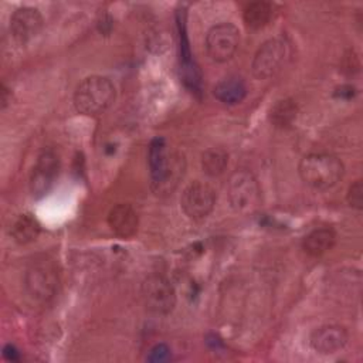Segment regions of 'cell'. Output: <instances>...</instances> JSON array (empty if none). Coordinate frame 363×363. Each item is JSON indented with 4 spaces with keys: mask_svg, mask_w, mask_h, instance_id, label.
Instances as JSON below:
<instances>
[{
    "mask_svg": "<svg viewBox=\"0 0 363 363\" xmlns=\"http://www.w3.org/2000/svg\"><path fill=\"white\" fill-rule=\"evenodd\" d=\"M150 187L155 194L172 193L182 180L186 169L184 156L180 152H169L163 138L152 139L147 153Z\"/></svg>",
    "mask_w": 363,
    "mask_h": 363,
    "instance_id": "cell-1",
    "label": "cell"
},
{
    "mask_svg": "<svg viewBox=\"0 0 363 363\" xmlns=\"http://www.w3.org/2000/svg\"><path fill=\"white\" fill-rule=\"evenodd\" d=\"M336 242V231L330 227H319L305 235L302 248L311 257H320L330 251Z\"/></svg>",
    "mask_w": 363,
    "mask_h": 363,
    "instance_id": "cell-14",
    "label": "cell"
},
{
    "mask_svg": "<svg viewBox=\"0 0 363 363\" xmlns=\"http://www.w3.org/2000/svg\"><path fill=\"white\" fill-rule=\"evenodd\" d=\"M60 170L58 155L52 149L43 150L30 174V190L33 196L41 197L50 191Z\"/></svg>",
    "mask_w": 363,
    "mask_h": 363,
    "instance_id": "cell-10",
    "label": "cell"
},
{
    "mask_svg": "<svg viewBox=\"0 0 363 363\" xmlns=\"http://www.w3.org/2000/svg\"><path fill=\"white\" fill-rule=\"evenodd\" d=\"M116 91L112 81L102 75L84 78L74 92L75 109L88 116L104 113L115 101Z\"/></svg>",
    "mask_w": 363,
    "mask_h": 363,
    "instance_id": "cell-3",
    "label": "cell"
},
{
    "mask_svg": "<svg viewBox=\"0 0 363 363\" xmlns=\"http://www.w3.org/2000/svg\"><path fill=\"white\" fill-rule=\"evenodd\" d=\"M274 17V6L268 1H252L247 4L242 13L244 23L248 28L259 30Z\"/></svg>",
    "mask_w": 363,
    "mask_h": 363,
    "instance_id": "cell-17",
    "label": "cell"
},
{
    "mask_svg": "<svg viewBox=\"0 0 363 363\" xmlns=\"http://www.w3.org/2000/svg\"><path fill=\"white\" fill-rule=\"evenodd\" d=\"M109 228L121 238L132 237L139 225V217L130 204L119 203L108 213Z\"/></svg>",
    "mask_w": 363,
    "mask_h": 363,
    "instance_id": "cell-13",
    "label": "cell"
},
{
    "mask_svg": "<svg viewBox=\"0 0 363 363\" xmlns=\"http://www.w3.org/2000/svg\"><path fill=\"white\" fill-rule=\"evenodd\" d=\"M240 45L238 28L227 21L213 26L206 35V51L216 62H225L233 58Z\"/></svg>",
    "mask_w": 363,
    "mask_h": 363,
    "instance_id": "cell-8",
    "label": "cell"
},
{
    "mask_svg": "<svg viewBox=\"0 0 363 363\" xmlns=\"http://www.w3.org/2000/svg\"><path fill=\"white\" fill-rule=\"evenodd\" d=\"M347 203L350 207L360 210L363 207V183L362 180H356L349 186L347 190Z\"/></svg>",
    "mask_w": 363,
    "mask_h": 363,
    "instance_id": "cell-20",
    "label": "cell"
},
{
    "mask_svg": "<svg viewBox=\"0 0 363 363\" xmlns=\"http://www.w3.org/2000/svg\"><path fill=\"white\" fill-rule=\"evenodd\" d=\"M3 354H4V357H7L9 360H17V359H18V353H17L16 347L11 346V345H7V346L3 349Z\"/></svg>",
    "mask_w": 363,
    "mask_h": 363,
    "instance_id": "cell-22",
    "label": "cell"
},
{
    "mask_svg": "<svg viewBox=\"0 0 363 363\" xmlns=\"http://www.w3.org/2000/svg\"><path fill=\"white\" fill-rule=\"evenodd\" d=\"M228 164V155L221 147H210L201 155V169L207 176L216 177L224 173Z\"/></svg>",
    "mask_w": 363,
    "mask_h": 363,
    "instance_id": "cell-18",
    "label": "cell"
},
{
    "mask_svg": "<svg viewBox=\"0 0 363 363\" xmlns=\"http://www.w3.org/2000/svg\"><path fill=\"white\" fill-rule=\"evenodd\" d=\"M349 333L340 325H323L311 335V347L319 354H332L339 352L347 343Z\"/></svg>",
    "mask_w": 363,
    "mask_h": 363,
    "instance_id": "cell-12",
    "label": "cell"
},
{
    "mask_svg": "<svg viewBox=\"0 0 363 363\" xmlns=\"http://www.w3.org/2000/svg\"><path fill=\"white\" fill-rule=\"evenodd\" d=\"M40 223L31 214L18 216L11 224L10 234L13 240L21 245L33 242L40 234Z\"/></svg>",
    "mask_w": 363,
    "mask_h": 363,
    "instance_id": "cell-16",
    "label": "cell"
},
{
    "mask_svg": "<svg viewBox=\"0 0 363 363\" xmlns=\"http://www.w3.org/2000/svg\"><path fill=\"white\" fill-rule=\"evenodd\" d=\"M213 94L220 102L235 105L247 96V85L240 77H227L216 84Z\"/></svg>",
    "mask_w": 363,
    "mask_h": 363,
    "instance_id": "cell-15",
    "label": "cell"
},
{
    "mask_svg": "<svg viewBox=\"0 0 363 363\" xmlns=\"http://www.w3.org/2000/svg\"><path fill=\"white\" fill-rule=\"evenodd\" d=\"M296 112H298V106L294 99L291 98L281 99L271 108L269 121L271 123H274V126H278V128L289 126L292 121L296 118Z\"/></svg>",
    "mask_w": 363,
    "mask_h": 363,
    "instance_id": "cell-19",
    "label": "cell"
},
{
    "mask_svg": "<svg viewBox=\"0 0 363 363\" xmlns=\"http://www.w3.org/2000/svg\"><path fill=\"white\" fill-rule=\"evenodd\" d=\"M169 357H170L169 346L164 343H157L150 349L147 360L152 363H162V362H166Z\"/></svg>",
    "mask_w": 363,
    "mask_h": 363,
    "instance_id": "cell-21",
    "label": "cell"
},
{
    "mask_svg": "<svg viewBox=\"0 0 363 363\" xmlns=\"http://www.w3.org/2000/svg\"><path fill=\"white\" fill-rule=\"evenodd\" d=\"M142 299L147 311L156 315H167L176 305V291L172 282L160 275H149L140 288Z\"/></svg>",
    "mask_w": 363,
    "mask_h": 363,
    "instance_id": "cell-5",
    "label": "cell"
},
{
    "mask_svg": "<svg viewBox=\"0 0 363 363\" xmlns=\"http://www.w3.org/2000/svg\"><path fill=\"white\" fill-rule=\"evenodd\" d=\"M288 57V44L282 38H269L257 50L252 58V74L258 79H267L281 71Z\"/></svg>",
    "mask_w": 363,
    "mask_h": 363,
    "instance_id": "cell-7",
    "label": "cell"
},
{
    "mask_svg": "<svg viewBox=\"0 0 363 363\" xmlns=\"http://www.w3.org/2000/svg\"><path fill=\"white\" fill-rule=\"evenodd\" d=\"M299 177L305 184L316 190L333 187L345 173L342 160L326 152H315L303 156L298 164Z\"/></svg>",
    "mask_w": 363,
    "mask_h": 363,
    "instance_id": "cell-2",
    "label": "cell"
},
{
    "mask_svg": "<svg viewBox=\"0 0 363 363\" xmlns=\"http://www.w3.org/2000/svg\"><path fill=\"white\" fill-rule=\"evenodd\" d=\"M216 191L204 182L190 183L182 193L180 206L183 213L194 221L204 220L214 208Z\"/></svg>",
    "mask_w": 363,
    "mask_h": 363,
    "instance_id": "cell-9",
    "label": "cell"
},
{
    "mask_svg": "<svg viewBox=\"0 0 363 363\" xmlns=\"http://www.w3.org/2000/svg\"><path fill=\"white\" fill-rule=\"evenodd\" d=\"M44 18L41 13L30 6L17 9L10 17V31L16 41L24 44L34 38L43 28Z\"/></svg>",
    "mask_w": 363,
    "mask_h": 363,
    "instance_id": "cell-11",
    "label": "cell"
},
{
    "mask_svg": "<svg viewBox=\"0 0 363 363\" xmlns=\"http://www.w3.org/2000/svg\"><path fill=\"white\" fill-rule=\"evenodd\" d=\"M227 197L235 213L248 214L255 211L261 203L258 180L248 169L234 170L227 183Z\"/></svg>",
    "mask_w": 363,
    "mask_h": 363,
    "instance_id": "cell-4",
    "label": "cell"
},
{
    "mask_svg": "<svg viewBox=\"0 0 363 363\" xmlns=\"http://www.w3.org/2000/svg\"><path fill=\"white\" fill-rule=\"evenodd\" d=\"M24 286L27 294L40 303L50 302L58 288V274L54 265L41 261L33 264L24 275Z\"/></svg>",
    "mask_w": 363,
    "mask_h": 363,
    "instance_id": "cell-6",
    "label": "cell"
}]
</instances>
